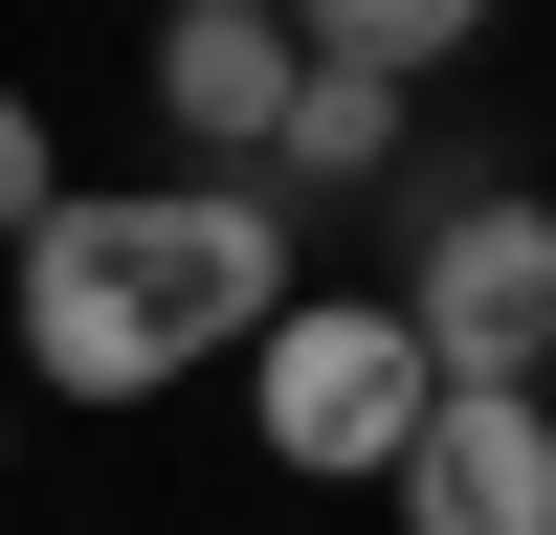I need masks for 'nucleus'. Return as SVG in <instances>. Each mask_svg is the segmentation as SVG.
Returning <instances> with one entry per match:
<instances>
[{"mask_svg": "<svg viewBox=\"0 0 556 535\" xmlns=\"http://www.w3.org/2000/svg\"><path fill=\"white\" fill-rule=\"evenodd\" d=\"M0 268H23V380L45 401H156V380L245 357L267 312L312 290V268H290V201H245V178H112V201L67 178Z\"/></svg>", "mask_w": 556, "mask_h": 535, "instance_id": "1", "label": "nucleus"}, {"mask_svg": "<svg viewBox=\"0 0 556 535\" xmlns=\"http://www.w3.org/2000/svg\"><path fill=\"white\" fill-rule=\"evenodd\" d=\"M424 335H401V290H290L245 335V424H267V469H312V490H379L401 446H424Z\"/></svg>", "mask_w": 556, "mask_h": 535, "instance_id": "2", "label": "nucleus"}, {"mask_svg": "<svg viewBox=\"0 0 556 535\" xmlns=\"http://www.w3.org/2000/svg\"><path fill=\"white\" fill-rule=\"evenodd\" d=\"M401 335H424V380H445V401H556V201H534V178L424 201Z\"/></svg>", "mask_w": 556, "mask_h": 535, "instance_id": "3", "label": "nucleus"}, {"mask_svg": "<svg viewBox=\"0 0 556 535\" xmlns=\"http://www.w3.org/2000/svg\"><path fill=\"white\" fill-rule=\"evenodd\" d=\"M401 535H556V401H424V446L379 469Z\"/></svg>", "mask_w": 556, "mask_h": 535, "instance_id": "4", "label": "nucleus"}, {"mask_svg": "<svg viewBox=\"0 0 556 535\" xmlns=\"http://www.w3.org/2000/svg\"><path fill=\"white\" fill-rule=\"evenodd\" d=\"M156 112L267 201V134H290V23H267V0H156Z\"/></svg>", "mask_w": 556, "mask_h": 535, "instance_id": "5", "label": "nucleus"}, {"mask_svg": "<svg viewBox=\"0 0 556 535\" xmlns=\"http://www.w3.org/2000/svg\"><path fill=\"white\" fill-rule=\"evenodd\" d=\"M290 45H312V67H356V89H424V67H468V45H490V0H290Z\"/></svg>", "mask_w": 556, "mask_h": 535, "instance_id": "6", "label": "nucleus"}, {"mask_svg": "<svg viewBox=\"0 0 556 535\" xmlns=\"http://www.w3.org/2000/svg\"><path fill=\"white\" fill-rule=\"evenodd\" d=\"M267 178H312V201L401 178V89H356V67H312V45H290V134H267Z\"/></svg>", "mask_w": 556, "mask_h": 535, "instance_id": "7", "label": "nucleus"}, {"mask_svg": "<svg viewBox=\"0 0 556 535\" xmlns=\"http://www.w3.org/2000/svg\"><path fill=\"white\" fill-rule=\"evenodd\" d=\"M45 201H67V134H45V112H23V67H0V246H23Z\"/></svg>", "mask_w": 556, "mask_h": 535, "instance_id": "8", "label": "nucleus"}, {"mask_svg": "<svg viewBox=\"0 0 556 535\" xmlns=\"http://www.w3.org/2000/svg\"><path fill=\"white\" fill-rule=\"evenodd\" d=\"M267 23H290V0H267Z\"/></svg>", "mask_w": 556, "mask_h": 535, "instance_id": "9", "label": "nucleus"}]
</instances>
